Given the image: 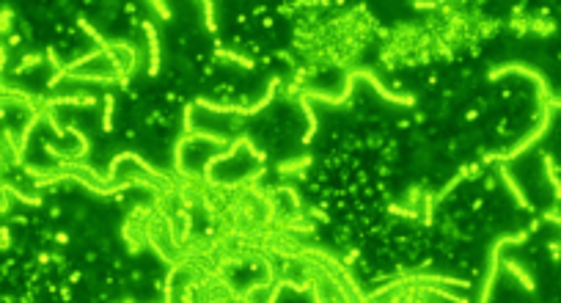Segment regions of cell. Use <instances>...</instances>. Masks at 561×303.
Here are the masks:
<instances>
[{"label": "cell", "instance_id": "6da1fadb", "mask_svg": "<svg viewBox=\"0 0 561 303\" xmlns=\"http://www.w3.org/2000/svg\"><path fill=\"white\" fill-rule=\"evenodd\" d=\"M526 240V232H517L512 237H501L495 240V246L490 248V265H487V273H484L482 281V292H479V303H490V295H493V284L498 279V268H501V248L509 246V243H520Z\"/></svg>", "mask_w": 561, "mask_h": 303}, {"label": "cell", "instance_id": "7a4b0ae2", "mask_svg": "<svg viewBox=\"0 0 561 303\" xmlns=\"http://www.w3.org/2000/svg\"><path fill=\"white\" fill-rule=\"evenodd\" d=\"M143 34L149 42V78L160 72V39H157V25L152 20H143Z\"/></svg>", "mask_w": 561, "mask_h": 303}, {"label": "cell", "instance_id": "3957f363", "mask_svg": "<svg viewBox=\"0 0 561 303\" xmlns=\"http://www.w3.org/2000/svg\"><path fill=\"white\" fill-rule=\"evenodd\" d=\"M308 166H311V155H297V158L278 163V169L275 171H278V177H281V180H286V177H300Z\"/></svg>", "mask_w": 561, "mask_h": 303}, {"label": "cell", "instance_id": "277c9868", "mask_svg": "<svg viewBox=\"0 0 561 303\" xmlns=\"http://www.w3.org/2000/svg\"><path fill=\"white\" fill-rule=\"evenodd\" d=\"M495 174H498V180H504V185H506V188H509V193L515 196L517 204H523V207H528L526 193L520 191V185H517V180H515V177H512V171L506 169L504 163H498V169H495Z\"/></svg>", "mask_w": 561, "mask_h": 303}, {"label": "cell", "instance_id": "5b68a950", "mask_svg": "<svg viewBox=\"0 0 561 303\" xmlns=\"http://www.w3.org/2000/svg\"><path fill=\"white\" fill-rule=\"evenodd\" d=\"M300 108H303V116H306L308 122V130L306 135H303V144H311V138L317 135V127H319L317 113H314V108H311V102H308L306 97H300Z\"/></svg>", "mask_w": 561, "mask_h": 303}, {"label": "cell", "instance_id": "8992f818", "mask_svg": "<svg viewBox=\"0 0 561 303\" xmlns=\"http://www.w3.org/2000/svg\"><path fill=\"white\" fill-rule=\"evenodd\" d=\"M215 56L226 58V61H231V64H237V67H242V69L256 67V61H253L251 56H242V53H234V50H218Z\"/></svg>", "mask_w": 561, "mask_h": 303}, {"label": "cell", "instance_id": "52a82bcc", "mask_svg": "<svg viewBox=\"0 0 561 303\" xmlns=\"http://www.w3.org/2000/svg\"><path fill=\"white\" fill-rule=\"evenodd\" d=\"M105 113H102V130H105V133H110V130H113V113H116V97H113V94H105Z\"/></svg>", "mask_w": 561, "mask_h": 303}, {"label": "cell", "instance_id": "ba28073f", "mask_svg": "<svg viewBox=\"0 0 561 303\" xmlns=\"http://www.w3.org/2000/svg\"><path fill=\"white\" fill-rule=\"evenodd\" d=\"M545 169H548V180L553 182V188H556V199H561V180H559V171L553 169V160L545 155Z\"/></svg>", "mask_w": 561, "mask_h": 303}, {"label": "cell", "instance_id": "9c48e42d", "mask_svg": "<svg viewBox=\"0 0 561 303\" xmlns=\"http://www.w3.org/2000/svg\"><path fill=\"white\" fill-rule=\"evenodd\" d=\"M509 270H512V273H515L517 279H520V281H523V284H526V290H534V281H531V276H528L526 270L520 268L517 262H509Z\"/></svg>", "mask_w": 561, "mask_h": 303}, {"label": "cell", "instance_id": "30bf717a", "mask_svg": "<svg viewBox=\"0 0 561 303\" xmlns=\"http://www.w3.org/2000/svg\"><path fill=\"white\" fill-rule=\"evenodd\" d=\"M152 9H154V12L163 14V20H171V9H168L165 3H152Z\"/></svg>", "mask_w": 561, "mask_h": 303}]
</instances>
